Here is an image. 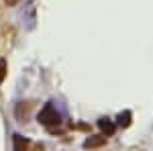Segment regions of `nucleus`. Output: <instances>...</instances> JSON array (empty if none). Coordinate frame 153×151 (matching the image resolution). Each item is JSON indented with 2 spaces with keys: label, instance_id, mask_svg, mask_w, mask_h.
Masks as SVG:
<instances>
[{
  "label": "nucleus",
  "instance_id": "obj_1",
  "mask_svg": "<svg viewBox=\"0 0 153 151\" xmlns=\"http://www.w3.org/2000/svg\"><path fill=\"white\" fill-rule=\"evenodd\" d=\"M39 123H43V125H59L61 123V116H59V112L53 108L51 104H47L43 110H41V115H39Z\"/></svg>",
  "mask_w": 153,
  "mask_h": 151
},
{
  "label": "nucleus",
  "instance_id": "obj_2",
  "mask_svg": "<svg viewBox=\"0 0 153 151\" xmlns=\"http://www.w3.org/2000/svg\"><path fill=\"white\" fill-rule=\"evenodd\" d=\"M100 127H102V129H106L108 133H112V131H114V127H112V123H110L108 118H100Z\"/></svg>",
  "mask_w": 153,
  "mask_h": 151
}]
</instances>
